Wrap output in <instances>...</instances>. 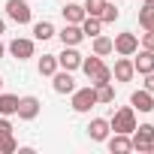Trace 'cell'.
Returning <instances> with one entry per match:
<instances>
[{"mask_svg":"<svg viewBox=\"0 0 154 154\" xmlns=\"http://www.w3.org/2000/svg\"><path fill=\"white\" fill-rule=\"evenodd\" d=\"M82 69H85V75L91 79V85H94V88H97V85H103V82H112V69L100 60V54L82 57Z\"/></svg>","mask_w":154,"mask_h":154,"instance_id":"obj_1","label":"cell"},{"mask_svg":"<svg viewBox=\"0 0 154 154\" xmlns=\"http://www.w3.org/2000/svg\"><path fill=\"white\" fill-rule=\"evenodd\" d=\"M109 127H112L115 133H127V136H130V133L136 130V109H133V106L118 109V112H115V118L109 121Z\"/></svg>","mask_w":154,"mask_h":154,"instance_id":"obj_2","label":"cell"},{"mask_svg":"<svg viewBox=\"0 0 154 154\" xmlns=\"http://www.w3.org/2000/svg\"><path fill=\"white\" fill-rule=\"evenodd\" d=\"M91 106H97V91L94 85L82 88V91H72V109L75 112H91Z\"/></svg>","mask_w":154,"mask_h":154,"instance_id":"obj_3","label":"cell"},{"mask_svg":"<svg viewBox=\"0 0 154 154\" xmlns=\"http://www.w3.org/2000/svg\"><path fill=\"white\" fill-rule=\"evenodd\" d=\"M112 51H118V54L130 57V54H136V51H139V39H136L133 33H118V36L112 39Z\"/></svg>","mask_w":154,"mask_h":154,"instance_id":"obj_4","label":"cell"},{"mask_svg":"<svg viewBox=\"0 0 154 154\" xmlns=\"http://www.w3.org/2000/svg\"><path fill=\"white\" fill-rule=\"evenodd\" d=\"M6 15L15 24H30V6L24 0H6Z\"/></svg>","mask_w":154,"mask_h":154,"instance_id":"obj_5","label":"cell"},{"mask_svg":"<svg viewBox=\"0 0 154 154\" xmlns=\"http://www.w3.org/2000/svg\"><path fill=\"white\" fill-rule=\"evenodd\" d=\"M57 66H63V69H79L82 66V54L75 51V45H63V51L57 54Z\"/></svg>","mask_w":154,"mask_h":154,"instance_id":"obj_6","label":"cell"},{"mask_svg":"<svg viewBox=\"0 0 154 154\" xmlns=\"http://www.w3.org/2000/svg\"><path fill=\"white\" fill-rule=\"evenodd\" d=\"M130 142H133V148H136V151H145V148L154 142V127H151V124H142V127H136Z\"/></svg>","mask_w":154,"mask_h":154,"instance_id":"obj_7","label":"cell"},{"mask_svg":"<svg viewBox=\"0 0 154 154\" xmlns=\"http://www.w3.org/2000/svg\"><path fill=\"white\" fill-rule=\"evenodd\" d=\"M112 75H115V82H130L133 75H136V69H133V60L121 54V57L115 60V69H112Z\"/></svg>","mask_w":154,"mask_h":154,"instance_id":"obj_8","label":"cell"},{"mask_svg":"<svg viewBox=\"0 0 154 154\" xmlns=\"http://www.w3.org/2000/svg\"><path fill=\"white\" fill-rule=\"evenodd\" d=\"M18 118H24V121H33L36 115H39V100L36 97H24V100H18V112H15Z\"/></svg>","mask_w":154,"mask_h":154,"instance_id":"obj_9","label":"cell"},{"mask_svg":"<svg viewBox=\"0 0 154 154\" xmlns=\"http://www.w3.org/2000/svg\"><path fill=\"white\" fill-rule=\"evenodd\" d=\"M133 69H136L139 75L154 72V51H151V48H142V51H139V57L133 60Z\"/></svg>","mask_w":154,"mask_h":154,"instance_id":"obj_10","label":"cell"},{"mask_svg":"<svg viewBox=\"0 0 154 154\" xmlns=\"http://www.w3.org/2000/svg\"><path fill=\"white\" fill-rule=\"evenodd\" d=\"M9 51H12V57L27 60V57H33V42L30 39H12L9 42Z\"/></svg>","mask_w":154,"mask_h":154,"instance_id":"obj_11","label":"cell"},{"mask_svg":"<svg viewBox=\"0 0 154 154\" xmlns=\"http://www.w3.org/2000/svg\"><path fill=\"white\" fill-rule=\"evenodd\" d=\"M130 106L139 109V112H151V109H154V97H151V91H133Z\"/></svg>","mask_w":154,"mask_h":154,"instance_id":"obj_12","label":"cell"},{"mask_svg":"<svg viewBox=\"0 0 154 154\" xmlns=\"http://www.w3.org/2000/svg\"><path fill=\"white\" fill-rule=\"evenodd\" d=\"M60 39H63V45H79V42L85 39L82 24H69V21H66V27L60 30Z\"/></svg>","mask_w":154,"mask_h":154,"instance_id":"obj_13","label":"cell"},{"mask_svg":"<svg viewBox=\"0 0 154 154\" xmlns=\"http://www.w3.org/2000/svg\"><path fill=\"white\" fill-rule=\"evenodd\" d=\"M54 91H57V94H72V91H75V82H72L69 69H63V72H54Z\"/></svg>","mask_w":154,"mask_h":154,"instance_id":"obj_14","label":"cell"},{"mask_svg":"<svg viewBox=\"0 0 154 154\" xmlns=\"http://www.w3.org/2000/svg\"><path fill=\"white\" fill-rule=\"evenodd\" d=\"M109 151L112 154H127V151H133V142L127 139V133H115L109 139Z\"/></svg>","mask_w":154,"mask_h":154,"instance_id":"obj_15","label":"cell"},{"mask_svg":"<svg viewBox=\"0 0 154 154\" xmlns=\"http://www.w3.org/2000/svg\"><path fill=\"white\" fill-rule=\"evenodd\" d=\"M109 130H112V127H109V121H103V118H94L91 127H88V133H91L94 142H103V139L109 136Z\"/></svg>","mask_w":154,"mask_h":154,"instance_id":"obj_16","label":"cell"},{"mask_svg":"<svg viewBox=\"0 0 154 154\" xmlns=\"http://www.w3.org/2000/svg\"><path fill=\"white\" fill-rule=\"evenodd\" d=\"M60 12H63V18L69 24H82V18H85V6H79V3H66Z\"/></svg>","mask_w":154,"mask_h":154,"instance_id":"obj_17","label":"cell"},{"mask_svg":"<svg viewBox=\"0 0 154 154\" xmlns=\"http://www.w3.org/2000/svg\"><path fill=\"white\" fill-rule=\"evenodd\" d=\"M57 72V54H42L39 57V75H54Z\"/></svg>","mask_w":154,"mask_h":154,"instance_id":"obj_18","label":"cell"},{"mask_svg":"<svg viewBox=\"0 0 154 154\" xmlns=\"http://www.w3.org/2000/svg\"><path fill=\"white\" fill-rule=\"evenodd\" d=\"M15 112H18V97L0 94V115H15Z\"/></svg>","mask_w":154,"mask_h":154,"instance_id":"obj_19","label":"cell"},{"mask_svg":"<svg viewBox=\"0 0 154 154\" xmlns=\"http://www.w3.org/2000/svg\"><path fill=\"white\" fill-rule=\"evenodd\" d=\"M33 36L42 39V42L51 39V36H54V24H51V21H36V24H33Z\"/></svg>","mask_w":154,"mask_h":154,"instance_id":"obj_20","label":"cell"},{"mask_svg":"<svg viewBox=\"0 0 154 154\" xmlns=\"http://www.w3.org/2000/svg\"><path fill=\"white\" fill-rule=\"evenodd\" d=\"M139 24H142L145 30H154V3H145V6L139 9Z\"/></svg>","mask_w":154,"mask_h":154,"instance_id":"obj_21","label":"cell"},{"mask_svg":"<svg viewBox=\"0 0 154 154\" xmlns=\"http://www.w3.org/2000/svg\"><path fill=\"white\" fill-rule=\"evenodd\" d=\"M100 24H103L100 18L85 15V18H82V33H85V36H97V33H100Z\"/></svg>","mask_w":154,"mask_h":154,"instance_id":"obj_22","label":"cell"},{"mask_svg":"<svg viewBox=\"0 0 154 154\" xmlns=\"http://www.w3.org/2000/svg\"><path fill=\"white\" fill-rule=\"evenodd\" d=\"M94 91H97V103H112V100H115V88H112V82H103V85H97Z\"/></svg>","mask_w":154,"mask_h":154,"instance_id":"obj_23","label":"cell"},{"mask_svg":"<svg viewBox=\"0 0 154 154\" xmlns=\"http://www.w3.org/2000/svg\"><path fill=\"white\" fill-rule=\"evenodd\" d=\"M109 51H112V39L97 33V36H94V54H100V57H103V54H109Z\"/></svg>","mask_w":154,"mask_h":154,"instance_id":"obj_24","label":"cell"},{"mask_svg":"<svg viewBox=\"0 0 154 154\" xmlns=\"http://www.w3.org/2000/svg\"><path fill=\"white\" fill-rule=\"evenodd\" d=\"M103 6H106V0H85V15L100 18L103 15Z\"/></svg>","mask_w":154,"mask_h":154,"instance_id":"obj_25","label":"cell"},{"mask_svg":"<svg viewBox=\"0 0 154 154\" xmlns=\"http://www.w3.org/2000/svg\"><path fill=\"white\" fill-rule=\"evenodd\" d=\"M118 18V9H115V3H112V0H106V6H103V15H100V21H115Z\"/></svg>","mask_w":154,"mask_h":154,"instance_id":"obj_26","label":"cell"},{"mask_svg":"<svg viewBox=\"0 0 154 154\" xmlns=\"http://www.w3.org/2000/svg\"><path fill=\"white\" fill-rule=\"evenodd\" d=\"M9 136H12V124H9L6 115H3V118H0V139H9Z\"/></svg>","mask_w":154,"mask_h":154,"instance_id":"obj_27","label":"cell"},{"mask_svg":"<svg viewBox=\"0 0 154 154\" xmlns=\"http://www.w3.org/2000/svg\"><path fill=\"white\" fill-rule=\"evenodd\" d=\"M15 148H18V145H15V139H12V136H9V139H0V151H3V154H12Z\"/></svg>","mask_w":154,"mask_h":154,"instance_id":"obj_28","label":"cell"},{"mask_svg":"<svg viewBox=\"0 0 154 154\" xmlns=\"http://www.w3.org/2000/svg\"><path fill=\"white\" fill-rule=\"evenodd\" d=\"M142 45L154 51V30H148V33H145V39H142Z\"/></svg>","mask_w":154,"mask_h":154,"instance_id":"obj_29","label":"cell"},{"mask_svg":"<svg viewBox=\"0 0 154 154\" xmlns=\"http://www.w3.org/2000/svg\"><path fill=\"white\" fill-rule=\"evenodd\" d=\"M145 91H151V94H154V72H148V75H145Z\"/></svg>","mask_w":154,"mask_h":154,"instance_id":"obj_30","label":"cell"},{"mask_svg":"<svg viewBox=\"0 0 154 154\" xmlns=\"http://www.w3.org/2000/svg\"><path fill=\"white\" fill-rule=\"evenodd\" d=\"M3 30H6V24H3V18H0V33H3Z\"/></svg>","mask_w":154,"mask_h":154,"instance_id":"obj_31","label":"cell"},{"mask_svg":"<svg viewBox=\"0 0 154 154\" xmlns=\"http://www.w3.org/2000/svg\"><path fill=\"white\" fill-rule=\"evenodd\" d=\"M145 151H151V154H154V142H151V145H148V148H145Z\"/></svg>","mask_w":154,"mask_h":154,"instance_id":"obj_32","label":"cell"},{"mask_svg":"<svg viewBox=\"0 0 154 154\" xmlns=\"http://www.w3.org/2000/svg\"><path fill=\"white\" fill-rule=\"evenodd\" d=\"M3 51H6V48H3V42H0V57H3Z\"/></svg>","mask_w":154,"mask_h":154,"instance_id":"obj_33","label":"cell"},{"mask_svg":"<svg viewBox=\"0 0 154 154\" xmlns=\"http://www.w3.org/2000/svg\"><path fill=\"white\" fill-rule=\"evenodd\" d=\"M145 3H154V0H145Z\"/></svg>","mask_w":154,"mask_h":154,"instance_id":"obj_34","label":"cell"},{"mask_svg":"<svg viewBox=\"0 0 154 154\" xmlns=\"http://www.w3.org/2000/svg\"><path fill=\"white\" fill-rule=\"evenodd\" d=\"M0 85H3V79H0Z\"/></svg>","mask_w":154,"mask_h":154,"instance_id":"obj_35","label":"cell"}]
</instances>
